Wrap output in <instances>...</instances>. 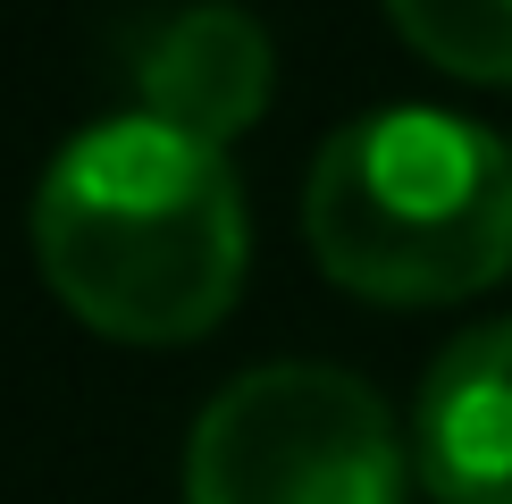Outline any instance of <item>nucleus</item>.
Segmentation results:
<instances>
[{"label":"nucleus","instance_id":"obj_1","mask_svg":"<svg viewBox=\"0 0 512 504\" xmlns=\"http://www.w3.org/2000/svg\"><path fill=\"white\" fill-rule=\"evenodd\" d=\"M42 286L118 345H194L236 311L252 227L219 143L152 110L59 143L34 185Z\"/></svg>","mask_w":512,"mask_h":504},{"label":"nucleus","instance_id":"obj_2","mask_svg":"<svg viewBox=\"0 0 512 504\" xmlns=\"http://www.w3.org/2000/svg\"><path fill=\"white\" fill-rule=\"evenodd\" d=\"M311 261L387 311L462 303L512 278V143L462 110L336 126L303 185Z\"/></svg>","mask_w":512,"mask_h":504},{"label":"nucleus","instance_id":"obj_3","mask_svg":"<svg viewBox=\"0 0 512 504\" xmlns=\"http://www.w3.org/2000/svg\"><path fill=\"white\" fill-rule=\"evenodd\" d=\"M403 479L412 437L336 362L227 378L185 437V504H403Z\"/></svg>","mask_w":512,"mask_h":504},{"label":"nucleus","instance_id":"obj_4","mask_svg":"<svg viewBox=\"0 0 512 504\" xmlns=\"http://www.w3.org/2000/svg\"><path fill=\"white\" fill-rule=\"evenodd\" d=\"M412 479L437 504H512V320H479L412 395Z\"/></svg>","mask_w":512,"mask_h":504},{"label":"nucleus","instance_id":"obj_5","mask_svg":"<svg viewBox=\"0 0 512 504\" xmlns=\"http://www.w3.org/2000/svg\"><path fill=\"white\" fill-rule=\"evenodd\" d=\"M135 93H143L152 118H168V126H185V135H202V143L227 152V143L269 110L277 51H269V34L252 26L244 9L202 0V9H177L135 51Z\"/></svg>","mask_w":512,"mask_h":504},{"label":"nucleus","instance_id":"obj_6","mask_svg":"<svg viewBox=\"0 0 512 504\" xmlns=\"http://www.w3.org/2000/svg\"><path fill=\"white\" fill-rule=\"evenodd\" d=\"M387 26L462 84H512V0H387Z\"/></svg>","mask_w":512,"mask_h":504}]
</instances>
